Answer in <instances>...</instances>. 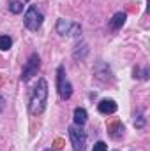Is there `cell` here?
Here are the masks:
<instances>
[{
    "instance_id": "6da1fadb",
    "label": "cell",
    "mask_w": 150,
    "mask_h": 151,
    "mask_svg": "<svg viewBox=\"0 0 150 151\" xmlns=\"http://www.w3.org/2000/svg\"><path fill=\"white\" fill-rule=\"evenodd\" d=\"M46 104H48V83L46 79L41 77L30 95V113L41 114L46 109Z\"/></svg>"
},
{
    "instance_id": "7a4b0ae2",
    "label": "cell",
    "mask_w": 150,
    "mask_h": 151,
    "mask_svg": "<svg viewBox=\"0 0 150 151\" xmlns=\"http://www.w3.org/2000/svg\"><path fill=\"white\" fill-rule=\"evenodd\" d=\"M57 90H58V95L62 100H67L71 99L73 95V84L69 83V79L66 77V69L64 65H60L57 69Z\"/></svg>"
},
{
    "instance_id": "3957f363",
    "label": "cell",
    "mask_w": 150,
    "mask_h": 151,
    "mask_svg": "<svg viewBox=\"0 0 150 151\" xmlns=\"http://www.w3.org/2000/svg\"><path fill=\"white\" fill-rule=\"evenodd\" d=\"M69 139H71V144H73V150L74 151H85L87 150V134L85 130L81 128V125H73L69 127Z\"/></svg>"
},
{
    "instance_id": "277c9868",
    "label": "cell",
    "mask_w": 150,
    "mask_h": 151,
    "mask_svg": "<svg viewBox=\"0 0 150 151\" xmlns=\"http://www.w3.org/2000/svg\"><path fill=\"white\" fill-rule=\"evenodd\" d=\"M42 19H44V16H42V12L39 11L36 5H30V7L27 9V12H25V18H23L25 27H27L28 30H32V32H37L39 28H41Z\"/></svg>"
},
{
    "instance_id": "5b68a950",
    "label": "cell",
    "mask_w": 150,
    "mask_h": 151,
    "mask_svg": "<svg viewBox=\"0 0 150 151\" xmlns=\"http://www.w3.org/2000/svg\"><path fill=\"white\" fill-rule=\"evenodd\" d=\"M39 67H41V58H39L37 53H32L30 58L27 60L25 67H23V72H21V81H30L34 76H37L39 72Z\"/></svg>"
},
{
    "instance_id": "8992f818",
    "label": "cell",
    "mask_w": 150,
    "mask_h": 151,
    "mask_svg": "<svg viewBox=\"0 0 150 151\" xmlns=\"http://www.w3.org/2000/svg\"><path fill=\"white\" fill-rule=\"evenodd\" d=\"M97 109H99V113H103V114H113V113H117L118 106H117V102L111 100V99H104V100L99 102Z\"/></svg>"
},
{
    "instance_id": "52a82bcc",
    "label": "cell",
    "mask_w": 150,
    "mask_h": 151,
    "mask_svg": "<svg viewBox=\"0 0 150 151\" xmlns=\"http://www.w3.org/2000/svg\"><path fill=\"white\" fill-rule=\"evenodd\" d=\"M125 19H127V14L125 12H117V14H113L111 21H110V27H111L113 30H118V28L124 27Z\"/></svg>"
},
{
    "instance_id": "ba28073f",
    "label": "cell",
    "mask_w": 150,
    "mask_h": 151,
    "mask_svg": "<svg viewBox=\"0 0 150 151\" xmlns=\"http://www.w3.org/2000/svg\"><path fill=\"white\" fill-rule=\"evenodd\" d=\"M108 132H110V135H111L113 139H120L124 135V125L120 121H115V123H111L108 127Z\"/></svg>"
},
{
    "instance_id": "9c48e42d",
    "label": "cell",
    "mask_w": 150,
    "mask_h": 151,
    "mask_svg": "<svg viewBox=\"0 0 150 151\" xmlns=\"http://www.w3.org/2000/svg\"><path fill=\"white\" fill-rule=\"evenodd\" d=\"M71 28H73V23H69L67 19H58V23H57V30H58L60 35H67V34H71Z\"/></svg>"
},
{
    "instance_id": "30bf717a",
    "label": "cell",
    "mask_w": 150,
    "mask_h": 151,
    "mask_svg": "<svg viewBox=\"0 0 150 151\" xmlns=\"http://www.w3.org/2000/svg\"><path fill=\"white\" fill-rule=\"evenodd\" d=\"M87 111L83 109V107H76L74 109V123L76 125H85V121H87Z\"/></svg>"
},
{
    "instance_id": "8fae6325",
    "label": "cell",
    "mask_w": 150,
    "mask_h": 151,
    "mask_svg": "<svg viewBox=\"0 0 150 151\" xmlns=\"http://www.w3.org/2000/svg\"><path fill=\"white\" fill-rule=\"evenodd\" d=\"M7 5H9V11L12 14H20L23 11V2H20V0H9Z\"/></svg>"
},
{
    "instance_id": "7c38bea8",
    "label": "cell",
    "mask_w": 150,
    "mask_h": 151,
    "mask_svg": "<svg viewBox=\"0 0 150 151\" xmlns=\"http://www.w3.org/2000/svg\"><path fill=\"white\" fill-rule=\"evenodd\" d=\"M11 46H12V39L9 37V35H0V49L2 51L11 49Z\"/></svg>"
},
{
    "instance_id": "4fadbf2b",
    "label": "cell",
    "mask_w": 150,
    "mask_h": 151,
    "mask_svg": "<svg viewBox=\"0 0 150 151\" xmlns=\"http://www.w3.org/2000/svg\"><path fill=\"white\" fill-rule=\"evenodd\" d=\"M134 127H136V128H143V127H145V116H143L141 111H138L136 118H134Z\"/></svg>"
},
{
    "instance_id": "5bb4252c",
    "label": "cell",
    "mask_w": 150,
    "mask_h": 151,
    "mask_svg": "<svg viewBox=\"0 0 150 151\" xmlns=\"http://www.w3.org/2000/svg\"><path fill=\"white\" fill-rule=\"evenodd\" d=\"M108 150V146H106V142H103V141H99V142H95L94 144V150L92 151H106Z\"/></svg>"
},
{
    "instance_id": "9a60e30c",
    "label": "cell",
    "mask_w": 150,
    "mask_h": 151,
    "mask_svg": "<svg viewBox=\"0 0 150 151\" xmlns=\"http://www.w3.org/2000/svg\"><path fill=\"white\" fill-rule=\"evenodd\" d=\"M44 151H53V150H44Z\"/></svg>"
},
{
    "instance_id": "2e32d148",
    "label": "cell",
    "mask_w": 150,
    "mask_h": 151,
    "mask_svg": "<svg viewBox=\"0 0 150 151\" xmlns=\"http://www.w3.org/2000/svg\"><path fill=\"white\" fill-rule=\"evenodd\" d=\"M23 2H28V0H23Z\"/></svg>"
}]
</instances>
